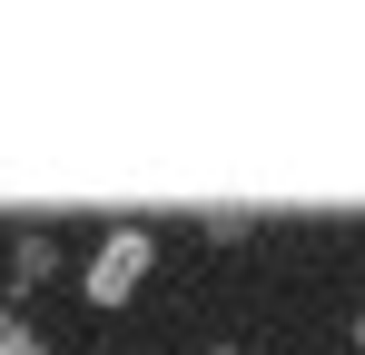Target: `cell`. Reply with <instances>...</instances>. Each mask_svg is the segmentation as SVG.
<instances>
[{
    "label": "cell",
    "mask_w": 365,
    "mask_h": 355,
    "mask_svg": "<svg viewBox=\"0 0 365 355\" xmlns=\"http://www.w3.org/2000/svg\"><path fill=\"white\" fill-rule=\"evenodd\" d=\"M148 267H158V237L148 227H109L89 247V267H79V296L89 306H128V296L148 287Z\"/></svg>",
    "instance_id": "obj_1"
},
{
    "label": "cell",
    "mask_w": 365,
    "mask_h": 355,
    "mask_svg": "<svg viewBox=\"0 0 365 355\" xmlns=\"http://www.w3.org/2000/svg\"><path fill=\"white\" fill-rule=\"evenodd\" d=\"M60 277V247L50 237H10V287H50Z\"/></svg>",
    "instance_id": "obj_2"
},
{
    "label": "cell",
    "mask_w": 365,
    "mask_h": 355,
    "mask_svg": "<svg viewBox=\"0 0 365 355\" xmlns=\"http://www.w3.org/2000/svg\"><path fill=\"white\" fill-rule=\"evenodd\" d=\"M0 355H50V336H40V326H30L10 296H0Z\"/></svg>",
    "instance_id": "obj_3"
},
{
    "label": "cell",
    "mask_w": 365,
    "mask_h": 355,
    "mask_svg": "<svg viewBox=\"0 0 365 355\" xmlns=\"http://www.w3.org/2000/svg\"><path fill=\"white\" fill-rule=\"evenodd\" d=\"M356 346H365V316H356Z\"/></svg>",
    "instance_id": "obj_4"
},
{
    "label": "cell",
    "mask_w": 365,
    "mask_h": 355,
    "mask_svg": "<svg viewBox=\"0 0 365 355\" xmlns=\"http://www.w3.org/2000/svg\"><path fill=\"white\" fill-rule=\"evenodd\" d=\"M217 355H237V346H217Z\"/></svg>",
    "instance_id": "obj_5"
},
{
    "label": "cell",
    "mask_w": 365,
    "mask_h": 355,
    "mask_svg": "<svg viewBox=\"0 0 365 355\" xmlns=\"http://www.w3.org/2000/svg\"><path fill=\"white\" fill-rule=\"evenodd\" d=\"M119 355H128V346H119Z\"/></svg>",
    "instance_id": "obj_6"
}]
</instances>
